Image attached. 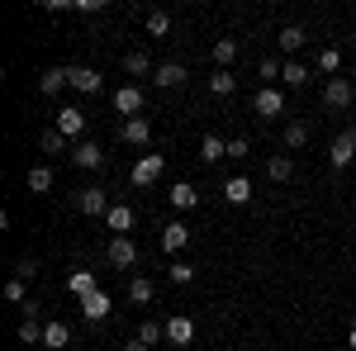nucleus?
<instances>
[{
    "mask_svg": "<svg viewBox=\"0 0 356 351\" xmlns=\"http://www.w3.org/2000/svg\"><path fill=\"white\" fill-rule=\"evenodd\" d=\"M162 171H166L162 152H143V157L134 162V171H129V181H134L138 190H147V186H157V181H162Z\"/></svg>",
    "mask_w": 356,
    "mask_h": 351,
    "instance_id": "nucleus-1",
    "label": "nucleus"
},
{
    "mask_svg": "<svg viewBox=\"0 0 356 351\" xmlns=\"http://www.w3.org/2000/svg\"><path fill=\"white\" fill-rule=\"evenodd\" d=\"M323 105H328V109H352V105H356L352 76H332V81L323 85Z\"/></svg>",
    "mask_w": 356,
    "mask_h": 351,
    "instance_id": "nucleus-2",
    "label": "nucleus"
},
{
    "mask_svg": "<svg viewBox=\"0 0 356 351\" xmlns=\"http://www.w3.org/2000/svg\"><path fill=\"white\" fill-rule=\"evenodd\" d=\"M252 114H257V119H280V114H285V95H280L275 85H261V90L252 95Z\"/></svg>",
    "mask_w": 356,
    "mask_h": 351,
    "instance_id": "nucleus-3",
    "label": "nucleus"
},
{
    "mask_svg": "<svg viewBox=\"0 0 356 351\" xmlns=\"http://www.w3.org/2000/svg\"><path fill=\"white\" fill-rule=\"evenodd\" d=\"M76 209H81V214H90V218H105L114 204L105 199V186H81V190H76Z\"/></svg>",
    "mask_w": 356,
    "mask_h": 351,
    "instance_id": "nucleus-4",
    "label": "nucleus"
},
{
    "mask_svg": "<svg viewBox=\"0 0 356 351\" xmlns=\"http://www.w3.org/2000/svg\"><path fill=\"white\" fill-rule=\"evenodd\" d=\"M72 162L81 166V171H100V166H105V147L90 142V138H81V142L72 147Z\"/></svg>",
    "mask_w": 356,
    "mask_h": 351,
    "instance_id": "nucleus-5",
    "label": "nucleus"
},
{
    "mask_svg": "<svg viewBox=\"0 0 356 351\" xmlns=\"http://www.w3.org/2000/svg\"><path fill=\"white\" fill-rule=\"evenodd\" d=\"M332 171H342V166H352L356 162V129H347V133H337L332 138Z\"/></svg>",
    "mask_w": 356,
    "mask_h": 351,
    "instance_id": "nucleus-6",
    "label": "nucleus"
},
{
    "mask_svg": "<svg viewBox=\"0 0 356 351\" xmlns=\"http://www.w3.org/2000/svg\"><path fill=\"white\" fill-rule=\"evenodd\" d=\"M57 133L67 142H81L86 138V114L81 109H57Z\"/></svg>",
    "mask_w": 356,
    "mask_h": 351,
    "instance_id": "nucleus-7",
    "label": "nucleus"
},
{
    "mask_svg": "<svg viewBox=\"0 0 356 351\" xmlns=\"http://www.w3.org/2000/svg\"><path fill=\"white\" fill-rule=\"evenodd\" d=\"M152 81L162 85V90H181V85L191 81V72H186V67H181V62H162V67H157V72H152Z\"/></svg>",
    "mask_w": 356,
    "mask_h": 351,
    "instance_id": "nucleus-8",
    "label": "nucleus"
},
{
    "mask_svg": "<svg viewBox=\"0 0 356 351\" xmlns=\"http://www.w3.org/2000/svg\"><path fill=\"white\" fill-rule=\"evenodd\" d=\"M114 109L129 114V119H143V90H138V85H119V90H114Z\"/></svg>",
    "mask_w": 356,
    "mask_h": 351,
    "instance_id": "nucleus-9",
    "label": "nucleus"
},
{
    "mask_svg": "<svg viewBox=\"0 0 356 351\" xmlns=\"http://www.w3.org/2000/svg\"><path fill=\"white\" fill-rule=\"evenodd\" d=\"M105 261H110V266H119V270H129L138 261V247L129 243V238H114V243L105 247Z\"/></svg>",
    "mask_w": 356,
    "mask_h": 351,
    "instance_id": "nucleus-10",
    "label": "nucleus"
},
{
    "mask_svg": "<svg viewBox=\"0 0 356 351\" xmlns=\"http://www.w3.org/2000/svg\"><path fill=\"white\" fill-rule=\"evenodd\" d=\"M105 228H114V238H129V228H138V214L129 204H114L110 214H105Z\"/></svg>",
    "mask_w": 356,
    "mask_h": 351,
    "instance_id": "nucleus-11",
    "label": "nucleus"
},
{
    "mask_svg": "<svg viewBox=\"0 0 356 351\" xmlns=\"http://www.w3.org/2000/svg\"><path fill=\"white\" fill-rule=\"evenodd\" d=\"M191 337H195V323L186 318V313L166 318V342H171V347H191Z\"/></svg>",
    "mask_w": 356,
    "mask_h": 351,
    "instance_id": "nucleus-12",
    "label": "nucleus"
},
{
    "mask_svg": "<svg viewBox=\"0 0 356 351\" xmlns=\"http://www.w3.org/2000/svg\"><path fill=\"white\" fill-rule=\"evenodd\" d=\"M166 199H171V209H181V214H186V209L200 204V190H195L191 181H176V186L166 190Z\"/></svg>",
    "mask_w": 356,
    "mask_h": 351,
    "instance_id": "nucleus-13",
    "label": "nucleus"
},
{
    "mask_svg": "<svg viewBox=\"0 0 356 351\" xmlns=\"http://www.w3.org/2000/svg\"><path fill=\"white\" fill-rule=\"evenodd\" d=\"M186 243H191V228H186L181 218L162 228V252H171V256H176V252H186Z\"/></svg>",
    "mask_w": 356,
    "mask_h": 351,
    "instance_id": "nucleus-14",
    "label": "nucleus"
},
{
    "mask_svg": "<svg viewBox=\"0 0 356 351\" xmlns=\"http://www.w3.org/2000/svg\"><path fill=\"white\" fill-rule=\"evenodd\" d=\"M67 72H72V90H81V95H95V90L105 85L95 67H67Z\"/></svg>",
    "mask_w": 356,
    "mask_h": 351,
    "instance_id": "nucleus-15",
    "label": "nucleus"
},
{
    "mask_svg": "<svg viewBox=\"0 0 356 351\" xmlns=\"http://www.w3.org/2000/svg\"><path fill=\"white\" fill-rule=\"evenodd\" d=\"M119 138H124V142H134V147H147V142H152V124H147V119H124Z\"/></svg>",
    "mask_w": 356,
    "mask_h": 351,
    "instance_id": "nucleus-16",
    "label": "nucleus"
},
{
    "mask_svg": "<svg viewBox=\"0 0 356 351\" xmlns=\"http://www.w3.org/2000/svg\"><path fill=\"white\" fill-rule=\"evenodd\" d=\"M62 85H72V72H67V67H48V72L38 76V90H43V95H62Z\"/></svg>",
    "mask_w": 356,
    "mask_h": 351,
    "instance_id": "nucleus-17",
    "label": "nucleus"
},
{
    "mask_svg": "<svg viewBox=\"0 0 356 351\" xmlns=\"http://www.w3.org/2000/svg\"><path fill=\"white\" fill-rule=\"evenodd\" d=\"M81 313H86V323H100V318H110V295H105V290H95L90 299H81Z\"/></svg>",
    "mask_w": 356,
    "mask_h": 351,
    "instance_id": "nucleus-18",
    "label": "nucleus"
},
{
    "mask_svg": "<svg viewBox=\"0 0 356 351\" xmlns=\"http://www.w3.org/2000/svg\"><path fill=\"white\" fill-rule=\"evenodd\" d=\"M124 72L129 76H152L157 67H152V57L143 53V48H134V53H124Z\"/></svg>",
    "mask_w": 356,
    "mask_h": 351,
    "instance_id": "nucleus-19",
    "label": "nucleus"
},
{
    "mask_svg": "<svg viewBox=\"0 0 356 351\" xmlns=\"http://www.w3.org/2000/svg\"><path fill=\"white\" fill-rule=\"evenodd\" d=\"M219 157H228V142H223V138H214V133H204V142H200V162L214 166Z\"/></svg>",
    "mask_w": 356,
    "mask_h": 351,
    "instance_id": "nucleus-20",
    "label": "nucleus"
},
{
    "mask_svg": "<svg viewBox=\"0 0 356 351\" xmlns=\"http://www.w3.org/2000/svg\"><path fill=\"white\" fill-rule=\"evenodd\" d=\"M233 90H238V76H233V72H219V67H214V76H209V95L228 100Z\"/></svg>",
    "mask_w": 356,
    "mask_h": 351,
    "instance_id": "nucleus-21",
    "label": "nucleus"
},
{
    "mask_svg": "<svg viewBox=\"0 0 356 351\" xmlns=\"http://www.w3.org/2000/svg\"><path fill=\"white\" fill-rule=\"evenodd\" d=\"M223 199H228V204H247V199H252V181H247V176H233V181L223 186Z\"/></svg>",
    "mask_w": 356,
    "mask_h": 351,
    "instance_id": "nucleus-22",
    "label": "nucleus"
},
{
    "mask_svg": "<svg viewBox=\"0 0 356 351\" xmlns=\"http://www.w3.org/2000/svg\"><path fill=\"white\" fill-rule=\"evenodd\" d=\"M67 342H72V332H67V323H43V347H53V351H62L67 347Z\"/></svg>",
    "mask_w": 356,
    "mask_h": 351,
    "instance_id": "nucleus-23",
    "label": "nucleus"
},
{
    "mask_svg": "<svg viewBox=\"0 0 356 351\" xmlns=\"http://www.w3.org/2000/svg\"><path fill=\"white\" fill-rule=\"evenodd\" d=\"M67 290H72L76 299H90L95 290H100V285H95V275H90V270H76V275L67 280Z\"/></svg>",
    "mask_w": 356,
    "mask_h": 351,
    "instance_id": "nucleus-24",
    "label": "nucleus"
},
{
    "mask_svg": "<svg viewBox=\"0 0 356 351\" xmlns=\"http://www.w3.org/2000/svg\"><path fill=\"white\" fill-rule=\"evenodd\" d=\"M228 62H238V38H219L214 43V67L228 72Z\"/></svg>",
    "mask_w": 356,
    "mask_h": 351,
    "instance_id": "nucleus-25",
    "label": "nucleus"
},
{
    "mask_svg": "<svg viewBox=\"0 0 356 351\" xmlns=\"http://www.w3.org/2000/svg\"><path fill=\"white\" fill-rule=\"evenodd\" d=\"M29 190L33 195H48L53 190V166H29Z\"/></svg>",
    "mask_w": 356,
    "mask_h": 351,
    "instance_id": "nucleus-26",
    "label": "nucleus"
},
{
    "mask_svg": "<svg viewBox=\"0 0 356 351\" xmlns=\"http://www.w3.org/2000/svg\"><path fill=\"white\" fill-rule=\"evenodd\" d=\"M280 81H285V85H295V90H300V85L309 81V67H304V62H295V57H290V62H285V67H280Z\"/></svg>",
    "mask_w": 356,
    "mask_h": 351,
    "instance_id": "nucleus-27",
    "label": "nucleus"
},
{
    "mask_svg": "<svg viewBox=\"0 0 356 351\" xmlns=\"http://www.w3.org/2000/svg\"><path fill=\"white\" fill-rule=\"evenodd\" d=\"M275 43H280V53H300V48H304V28L300 24L280 28V38H275Z\"/></svg>",
    "mask_w": 356,
    "mask_h": 351,
    "instance_id": "nucleus-28",
    "label": "nucleus"
},
{
    "mask_svg": "<svg viewBox=\"0 0 356 351\" xmlns=\"http://www.w3.org/2000/svg\"><path fill=\"white\" fill-rule=\"evenodd\" d=\"M147 33H152V38H166V33H171V15H166V10H147Z\"/></svg>",
    "mask_w": 356,
    "mask_h": 351,
    "instance_id": "nucleus-29",
    "label": "nucleus"
},
{
    "mask_svg": "<svg viewBox=\"0 0 356 351\" xmlns=\"http://www.w3.org/2000/svg\"><path fill=\"white\" fill-rule=\"evenodd\" d=\"M129 299H134V304H152V280H147V275H134V280H129Z\"/></svg>",
    "mask_w": 356,
    "mask_h": 351,
    "instance_id": "nucleus-30",
    "label": "nucleus"
},
{
    "mask_svg": "<svg viewBox=\"0 0 356 351\" xmlns=\"http://www.w3.org/2000/svg\"><path fill=\"white\" fill-rule=\"evenodd\" d=\"M304 142H309V124H300V119H295V124H285V147L295 152V147H304Z\"/></svg>",
    "mask_w": 356,
    "mask_h": 351,
    "instance_id": "nucleus-31",
    "label": "nucleus"
},
{
    "mask_svg": "<svg viewBox=\"0 0 356 351\" xmlns=\"http://www.w3.org/2000/svg\"><path fill=\"white\" fill-rule=\"evenodd\" d=\"M38 147H43V152H48V157H62V152H67V138L57 133V129H48V133L38 138Z\"/></svg>",
    "mask_w": 356,
    "mask_h": 351,
    "instance_id": "nucleus-32",
    "label": "nucleus"
},
{
    "mask_svg": "<svg viewBox=\"0 0 356 351\" xmlns=\"http://www.w3.org/2000/svg\"><path fill=\"white\" fill-rule=\"evenodd\" d=\"M266 176H271V181H290V176H295V162H290V157H271V162H266Z\"/></svg>",
    "mask_w": 356,
    "mask_h": 351,
    "instance_id": "nucleus-33",
    "label": "nucleus"
},
{
    "mask_svg": "<svg viewBox=\"0 0 356 351\" xmlns=\"http://www.w3.org/2000/svg\"><path fill=\"white\" fill-rule=\"evenodd\" d=\"M318 72H332V76H337V72H342V53H337V48H323V53H318Z\"/></svg>",
    "mask_w": 356,
    "mask_h": 351,
    "instance_id": "nucleus-34",
    "label": "nucleus"
},
{
    "mask_svg": "<svg viewBox=\"0 0 356 351\" xmlns=\"http://www.w3.org/2000/svg\"><path fill=\"white\" fill-rule=\"evenodd\" d=\"M162 337H166V323H143V327H138V342H147V347L162 342Z\"/></svg>",
    "mask_w": 356,
    "mask_h": 351,
    "instance_id": "nucleus-35",
    "label": "nucleus"
},
{
    "mask_svg": "<svg viewBox=\"0 0 356 351\" xmlns=\"http://www.w3.org/2000/svg\"><path fill=\"white\" fill-rule=\"evenodd\" d=\"M166 275H171L176 285H191V280H195V266H186V261H171V266H166Z\"/></svg>",
    "mask_w": 356,
    "mask_h": 351,
    "instance_id": "nucleus-36",
    "label": "nucleus"
},
{
    "mask_svg": "<svg viewBox=\"0 0 356 351\" xmlns=\"http://www.w3.org/2000/svg\"><path fill=\"white\" fill-rule=\"evenodd\" d=\"M19 342H43V323L38 318H24L19 323Z\"/></svg>",
    "mask_w": 356,
    "mask_h": 351,
    "instance_id": "nucleus-37",
    "label": "nucleus"
},
{
    "mask_svg": "<svg viewBox=\"0 0 356 351\" xmlns=\"http://www.w3.org/2000/svg\"><path fill=\"white\" fill-rule=\"evenodd\" d=\"M33 275H38V261H33V256H19V261H15V280H33Z\"/></svg>",
    "mask_w": 356,
    "mask_h": 351,
    "instance_id": "nucleus-38",
    "label": "nucleus"
},
{
    "mask_svg": "<svg viewBox=\"0 0 356 351\" xmlns=\"http://www.w3.org/2000/svg\"><path fill=\"white\" fill-rule=\"evenodd\" d=\"M280 67H285V62H275V57H261V62H257V72H261L266 81H271V76H280Z\"/></svg>",
    "mask_w": 356,
    "mask_h": 351,
    "instance_id": "nucleus-39",
    "label": "nucleus"
},
{
    "mask_svg": "<svg viewBox=\"0 0 356 351\" xmlns=\"http://www.w3.org/2000/svg\"><path fill=\"white\" fill-rule=\"evenodd\" d=\"M5 299H10V304H24V280H10V285H5Z\"/></svg>",
    "mask_w": 356,
    "mask_h": 351,
    "instance_id": "nucleus-40",
    "label": "nucleus"
},
{
    "mask_svg": "<svg viewBox=\"0 0 356 351\" xmlns=\"http://www.w3.org/2000/svg\"><path fill=\"white\" fill-rule=\"evenodd\" d=\"M247 152H252L247 138H233V142H228V157H247Z\"/></svg>",
    "mask_w": 356,
    "mask_h": 351,
    "instance_id": "nucleus-41",
    "label": "nucleus"
},
{
    "mask_svg": "<svg viewBox=\"0 0 356 351\" xmlns=\"http://www.w3.org/2000/svg\"><path fill=\"white\" fill-rule=\"evenodd\" d=\"M124 351H152V347H147V342H138V337H134V342H124Z\"/></svg>",
    "mask_w": 356,
    "mask_h": 351,
    "instance_id": "nucleus-42",
    "label": "nucleus"
},
{
    "mask_svg": "<svg viewBox=\"0 0 356 351\" xmlns=\"http://www.w3.org/2000/svg\"><path fill=\"white\" fill-rule=\"evenodd\" d=\"M347 347H352V351H356V327H352V332H347Z\"/></svg>",
    "mask_w": 356,
    "mask_h": 351,
    "instance_id": "nucleus-43",
    "label": "nucleus"
},
{
    "mask_svg": "<svg viewBox=\"0 0 356 351\" xmlns=\"http://www.w3.org/2000/svg\"><path fill=\"white\" fill-rule=\"evenodd\" d=\"M352 85H356V67H352Z\"/></svg>",
    "mask_w": 356,
    "mask_h": 351,
    "instance_id": "nucleus-44",
    "label": "nucleus"
},
{
    "mask_svg": "<svg viewBox=\"0 0 356 351\" xmlns=\"http://www.w3.org/2000/svg\"><path fill=\"white\" fill-rule=\"evenodd\" d=\"M352 109H356V105H352Z\"/></svg>",
    "mask_w": 356,
    "mask_h": 351,
    "instance_id": "nucleus-45",
    "label": "nucleus"
}]
</instances>
